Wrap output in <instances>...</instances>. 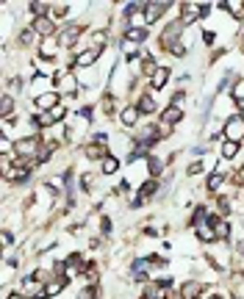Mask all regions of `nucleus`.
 Returning <instances> with one entry per match:
<instances>
[{
    "label": "nucleus",
    "mask_w": 244,
    "mask_h": 299,
    "mask_svg": "<svg viewBox=\"0 0 244 299\" xmlns=\"http://www.w3.org/2000/svg\"><path fill=\"white\" fill-rule=\"evenodd\" d=\"M222 133H225L227 142L241 144V138H244V116L241 114H230V120L225 122V128H222Z\"/></svg>",
    "instance_id": "f257e3e1"
},
{
    "label": "nucleus",
    "mask_w": 244,
    "mask_h": 299,
    "mask_svg": "<svg viewBox=\"0 0 244 299\" xmlns=\"http://www.w3.org/2000/svg\"><path fill=\"white\" fill-rule=\"evenodd\" d=\"M180 34H183V22H169V25H167V30L161 34V48L172 53V48L178 44Z\"/></svg>",
    "instance_id": "f03ea898"
},
{
    "label": "nucleus",
    "mask_w": 244,
    "mask_h": 299,
    "mask_svg": "<svg viewBox=\"0 0 244 299\" xmlns=\"http://www.w3.org/2000/svg\"><path fill=\"white\" fill-rule=\"evenodd\" d=\"M56 106H59V92H45V94L36 97V108H39V114H50Z\"/></svg>",
    "instance_id": "7ed1b4c3"
},
{
    "label": "nucleus",
    "mask_w": 244,
    "mask_h": 299,
    "mask_svg": "<svg viewBox=\"0 0 244 299\" xmlns=\"http://www.w3.org/2000/svg\"><path fill=\"white\" fill-rule=\"evenodd\" d=\"M81 30H84V28H81L78 22H75V25H67V28L61 30V34L56 36V39H59V44H61V48H72V44H75V39L81 36Z\"/></svg>",
    "instance_id": "20e7f679"
},
{
    "label": "nucleus",
    "mask_w": 244,
    "mask_h": 299,
    "mask_svg": "<svg viewBox=\"0 0 244 299\" xmlns=\"http://www.w3.org/2000/svg\"><path fill=\"white\" fill-rule=\"evenodd\" d=\"M169 6H172V3H167V0H158V3H147V6H144V20H147V22H155V20H158L161 14L167 12Z\"/></svg>",
    "instance_id": "39448f33"
},
{
    "label": "nucleus",
    "mask_w": 244,
    "mask_h": 299,
    "mask_svg": "<svg viewBox=\"0 0 244 299\" xmlns=\"http://www.w3.org/2000/svg\"><path fill=\"white\" fill-rule=\"evenodd\" d=\"M31 28H34V30H36V34H39V36H53L56 25H53V20H50V17H36Z\"/></svg>",
    "instance_id": "423d86ee"
},
{
    "label": "nucleus",
    "mask_w": 244,
    "mask_h": 299,
    "mask_svg": "<svg viewBox=\"0 0 244 299\" xmlns=\"http://www.w3.org/2000/svg\"><path fill=\"white\" fill-rule=\"evenodd\" d=\"M167 80H169V70L167 66H158V70L153 72V89H164V86H167Z\"/></svg>",
    "instance_id": "0eeeda50"
},
{
    "label": "nucleus",
    "mask_w": 244,
    "mask_h": 299,
    "mask_svg": "<svg viewBox=\"0 0 244 299\" xmlns=\"http://www.w3.org/2000/svg\"><path fill=\"white\" fill-rule=\"evenodd\" d=\"M200 291H202V286H200V282H194V280H189L186 286H180V296H183V299H197V296H200Z\"/></svg>",
    "instance_id": "6e6552de"
},
{
    "label": "nucleus",
    "mask_w": 244,
    "mask_h": 299,
    "mask_svg": "<svg viewBox=\"0 0 244 299\" xmlns=\"http://www.w3.org/2000/svg\"><path fill=\"white\" fill-rule=\"evenodd\" d=\"M197 238L205 241V244H211V241H216V230L211 228L208 222H205V224H200V228H197Z\"/></svg>",
    "instance_id": "1a4fd4ad"
},
{
    "label": "nucleus",
    "mask_w": 244,
    "mask_h": 299,
    "mask_svg": "<svg viewBox=\"0 0 244 299\" xmlns=\"http://www.w3.org/2000/svg\"><path fill=\"white\" fill-rule=\"evenodd\" d=\"M31 6V14H34V20L36 17H48L53 8H50V3H39V0H34V3H28Z\"/></svg>",
    "instance_id": "9d476101"
},
{
    "label": "nucleus",
    "mask_w": 244,
    "mask_h": 299,
    "mask_svg": "<svg viewBox=\"0 0 244 299\" xmlns=\"http://www.w3.org/2000/svg\"><path fill=\"white\" fill-rule=\"evenodd\" d=\"M136 120H139V108L136 106H128V108H122V125H136Z\"/></svg>",
    "instance_id": "9b49d317"
},
{
    "label": "nucleus",
    "mask_w": 244,
    "mask_h": 299,
    "mask_svg": "<svg viewBox=\"0 0 244 299\" xmlns=\"http://www.w3.org/2000/svg\"><path fill=\"white\" fill-rule=\"evenodd\" d=\"M164 122H169V125H175V122H180L183 120V111H180L178 106H169L167 111H164V116H161Z\"/></svg>",
    "instance_id": "f8f14e48"
},
{
    "label": "nucleus",
    "mask_w": 244,
    "mask_h": 299,
    "mask_svg": "<svg viewBox=\"0 0 244 299\" xmlns=\"http://www.w3.org/2000/svg\"><path fill=\"white\" fill-rule=\"evenodd\" d=\"M139 114H153L155 111V100H153V94H144L142 100H139Z\"/></svg>",
    "instance_id": "ddd939ff"
},
{
    "label": "nucleus",
    "mask_w": 244,
    "mask_h": 299,
    "mask_svg": "<svg viewBox=\"0 0 244 299\" xmlns=\"http://www.w3.org/2000/svg\"><path fill=\"white\" fill-rule=\"evenodd\" d=\"M238 147H241V144H238V142H227V138H225V144H222V158H225V161H230V158H236Z\"/></svg>",
    "instance_id": "4468645a"
},
{
    "label": "nucleus",
    "mask_w": 244,
    "mask_h": 299,
    "mask_svg": "<svg viewBox=\"0 0 244 299\" xmlns=\"http://www.w3.org/2000/svg\"><path fill=\"white\" fill-rule=\"evenodd\" d=\"M86 156L89 158H108V152H106V147L103 144H86Z\"/></svg>",
    "instance_id": "2eb2a0df"
},
{
    "label": "nucleus",
    "mask_w": 244,
    "mask_h": 299,
    "mask_svg": "<svg viewBox=\"0 0 244 299\" xmlns=\"http://www.w3.org/2000/svg\"><path fill=\"white\" fill-rule=\"evenodd\" d=\"M97 58H100V50H89V53H81V56H78V64H81V66H89V64H95Z\"/></svg>",
    "instance_id": "dca6fc26"
},
{
    "label": "nucleus",
    "mask_w": 244,
    "mask_h": 299,
    "mask_svg": "<svg viewBox=\"0 0 244 299\" xmlns=\"http://www.w3.org/2000/svg\"><path fill=\"white\" fill-rule=\"evenodd\" d=\"M147 39V28H128V42H144Z\"/></svg>",
    "instance_id": "f3484780"
},
{
    "label": "nucleus",
    "mask_w": 244,
    "mask_h": 299,
    "mask_svg": "<svg viewBox=\"0 0 244 299\" xmlns=\"http://www.w3.org/2000/svg\"><path fill=\"white\" fill-rule=\"evenodd\" d=\"M36 36H39V34H36L34 28H23V30H20V44H28V48H31Z\"/></svg>",
    "instance_id": "a211bd4d"
},
{
    "label": "nucleus",
    "mask_w": 244,
    "mask_h": 299,
    "mask_svg": "<svg viewBox=\"0 0 244 299\" xmlns=\"http://www.w3.org/2000/svg\"><path fill=\"white\" fill-rule=\"evenodd\" d=\"M103 174H114V172H117V169H119V164H117V158H114V156H108V158H103Z\"/></svg>",
    "instance_id": "6ab92c4d"
},
{
    "label": "nucleus",
    "mask_w": 244,
    "mask_h": 299,
    "mask_svg": "<svg viewBox=\"0 0 244 299\" xmlns=\"http://www.w3.org/2000/svg\"><path fill=\"white\" fill-rule=\"evenodd\" d=\"M64 286H67V280H53V282H48V286H45V296H56V294H59Z\"/></svg>",
    "instance_id": "aec40b11"
},
{
    "label": "nucleus",
    "mask_w": 244,
    "mask_h": 299,
    "mask_svg": "<svg viewBox=\"0 0 244 299\" xmlns=\"http://www.w3.org/2000/svg\"><path fill=\"white\" fill-rule=\"evenodd\" d=\"M53 122H56L53 114H36V116H34V125H36V128H50Z\"/></svg>",
    "instance_id": "412c9836"
},
{
    "label": "nucleus",
    "mask_w": 244,
    "mask_h": 299,
    "mask_svg": "<svg viewBox=\"0 0 244 299\" xmlns=\"http://www.w3.org/2000/svg\"><path fill=\"white\" fill-rule=\"evenodd\" d=\"M12 108H14L12 94H3V100H0V114H3V116H12Z\"/></svg>",
    "instance_id": "4be33fe9"
},
{
    "label": "nucleus",
    "mask_w": 244,
    "mask_h": 299,
    "mask_svg": "<svg viewBox=\"0 0 244 299\" xmlns=\"http://www.w3.org/2000/svg\"><path fill=\"white\" fill-rule=\"evenodd\" d=\"M225 183V178H222V172H214L208 178V192H219V186Z\"/></svg>",
    "instance_id": "5701e85b"
},
{
    "label": "nucleus",
    "mask_w": 244,
    "mask_h": 299,
    "mask_svg": "<svg viewBox=\"0 0 244 299\" xmlns=\"http://www.w3.org/2000/svg\"><path fill=\"white\" fill-rule=\"evenodd\" d=\"M155 136L169 138V136H172V125H169V122H158V125H155Z\"/></svg>",
    "instance_id": "b1692460"
},
{
    "label": "nucleus",
    "mask_w": 244,
    "mask_h": 299,
    "mask_svg": "<svg viewBox=\"0 0 244 299\" xmlns=\"http://www.w3.org/2000/svg\"><path fill=\"white\" fill-rule=\"evenodd\" d=\"M214 230H216V238H219V241H225L227 236H230V224H227L225 219H222V222H219V224H216Z\"/></svg>",
    "instance_id": "393cba45"
},
{
    "label": "nucleus",
    "mask_w": 244,
    "mask_h": 299,
    "mask_svg": "<svg viewBox=\"0 0 244 299\" xmlns=\"http://www.w3.org/2000/svg\"><path fill=\"white\" fill-rule=\"evenodd\" d=\"M147 169H150V174H161V169H164V161L161 158H147Z\"/></svg>",
    "instance_id": "a878e982"
},
{
    "label": "nucleus",
    "mask_w": 244,
    "mask_h": 299,
    "mask_svg": "<svg viewBox=\"0 0 244 299\" xmlns=\"http://www.w3.org/2000/svg\"><path fill=\"white\" fill-rule=\"evenodd\" d=\"M144 299H161V286H147L144 288Z\"/></svg>",
    "instance_id": "bb28decb"
},
{
    "label": "nucleus",
    "mask_w": 244,
    "mask_h": 299,
    "mask_svg": "<svg viewBox=\"0 0 244 299\" xmlns=\"http://www.w3.org/2000/svg\"><path fill=\"white\" fill-rule=\"evenodd\" d=\"M78 299H97V288H95V286H89V288H81Z\"/></svg>",
    "instance_id": "cd10ccee"
},
{
    "label": "nucleus",
    "mask_w": 244,
    "mask_h": 299,
    "mask_svg": "<svg viewBox=\"0 0 244 299\" xmlns=\"http://www.w3.org/2000/svg\"><path fill=\"white\" fill-rule=\"evenodd\" d=\"M233 97H236V100H244V80H238V84L233 86Z\"/></svg>",
    "instance_id": "c85d7f7f"
},
{
    "label": "nucleus",
    "mask_w": 244,
    "mask_h": 299,
    "mask_svg": "<svg viewBox=\"0 0 244 299\" xmlns=\"http://www.w3.org/2000/svg\"><path fill=\"white\" fill-rule=\"evenodd\" d=\"M45 86H48V78H42V75H36V78H34V92L45 89Z\"/></svg>",
    "instance_id": "c756f323"
},
{
    "label": "nucleus",
    "mask_w": 244,
    "mask_h": 299,
    "mask_svg": "<svg viewBox=\"0 0 244 299\" xmlns=\"http://www.w3.org/2000/svg\"><path fill=\"white\" fill-rule=\"evenodd\" d=\"M67 12H70V6H53V17H67Z\"/></svg>",
    "instance_id": "7c9ffc66"
},
{
    "label": "nucleus",
    "mask_w": 244,
    "mask_h": 299,
    "mask_svg": "<svg viewBox=\"0 0 244 299\" xmlns=\"http://www.w3.org/2000/svg\"><path fill=\"white\" fill-rule=\"evenodd\" d=\"M200 172H202V161H194L189 166V174H200Z\"/></svg>",
    "instance_id": "2f4dec72"
},
{
    "label": "nucleus",
    "mask_w": 244,
    "mask_h": 299,
    "mask_svg": "<svg viewBox=\"0 0 244 299\" xmlns=\"http://www.w3.org/2000/svg\"><path fill=\"white\" fill-rule=\"evenodd\" d=\"M3 244H6V246L12 244V233H9V230H3Z\"/></svg>",
    "instance_id": "473e14b6"
},
{
    "label": "nucleus",
    "mask_w": 244,
    "mask_h": 299,
    "mask_svg": "<svg viewBox=\"0 0 244 299\" xmlns=\"http://www.w3.org/2000/svg\"><path fill=\"white\" fill-rule=\"evenodd\" d=\"M236 106H238V111H244V100H236Z\"/></svg>",
    "instance_id": "72a5a7b5"
},
{
    "label": "nucleus",
    "mask_w": 244,
    "mask_h": 299,
    "mask_svg": "<svg viewBox=\"0 0 244 299\" xmlns=\"http://www.w3.org/2000/svg\"><path fill=\"white\" fill-rule=\"evenodd\" d=\"M9 299H25V296H20V294H12V296H9Z\"/></svg>",
    "instance_id": "f704fd0d"
},
{
    "label": "nucleus",
    "mask_w": 244,
    "mask_h": 299,
    "mask_svg": "<svg viewBox=\"0 0 244 299\" xmlns=\"http://www.w3.org/2000/svg\"><path fill=\"white\" fill-rule=\"evenodd\" d=\"M197 299H200V296H197Z\"/></svg>",
    "instance_id": "c9c22d12"
}]
</instances>
